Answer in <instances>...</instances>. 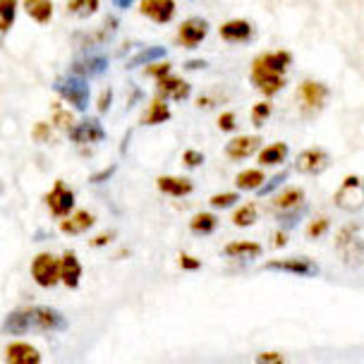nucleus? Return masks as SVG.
Wrapping results in <instances>:
<instances>
[{"label": "nucleus", "mask_w": 364, "mask_h": 364, "mask_svg": "<svg viewBox=\"0 0 364 364\" xmlns=\"http://www.w3.org/2000/svg\"><path fill=\"white\" fill-rule=\"evenodd\" d=\"M209 36V22L204 17H190L180 24L178 29V43L182 48H199L204 38Z\"/></svg>", "instance_id": "11"}, {"label": "nucleus", "mask_w": 364, "mask_h": 364, "mask_svg": "<svg viewBox=\"0 0 364 364\" xmlns=\"http://www.w3.org/2000/svg\"><path fill=\"white\" fill-rule=\"evenodd\" d=\"M68 12L80 15V17H91V15L99 12V0H70Z\"/></svg>", "instance_id": "33"}, {"label": "nucleus", "mask_w": 364, "mask_h": 364, "mask_svg": "<svg viewBox=\"0 0 364 364\" xmlns=\"http://www.w3.org/2000/svg\"><path fill=\"white\" fill-rule=\"evenodd\" d=\"M110 103H113V89L108 87V89H103V91H101L99 103H96V110H99V113H108Z\"/></svg>", "instance_id": "44"}, {"label": "nucleus", "mask_w": 364, "mask_h": 364, "mask_svg": "<svg viewBox=\"0 0 364 364\" xmlns=\"http://www.w3.org/2000/svg\"><path fill=\"white\" fill-rule=\"evenodd\" d=\"M115 235H113V232H106V235H101V237H94V240H91V247H103V245H106V242H110V240H113Z\"/></svg>", "instance_id": "47"}, {"label": "nucleus", "mask_w": 364, "mask_h": 364, "mask_svg": "<svg viewBox=\"0 0 364 364\" xmlns=\"http://www.w3.org/2000/svg\"><path fill=\"white\" fill-rule=\"evenodd\" d=\"M118 171V166H108L106 171H101L99 175H91L89 182H103V180H108V178H113V173Z\"/></svg>", "instance_id": "46"}, {"label": "nucleus", "mask_w": 364, "mask_h": 364, "mask_svg": "<svg viewBox=\"0 0 364 364\" xmlns=\"http://www.w3.org/2000/svg\"><path fill=\"white\" fill-rule=\"evenodd\" d=\"M257 362H262V364H285V355H281V353H262L257 357Z\"/></svg>", "instance_id": "45"}, {"label": "nucleus", "mask_w": 364, "mask_h": 364, "mask_svg": "<svg viewBox=\"0 0 364 364\" xmlns=\"http://www.w3.org/2000/svg\"><path fill=\"white\" fill-rule=\"evenodd\" d=\"M31 278L41 285V288H55L60 283V259L48 255V252H41L31 259Z\"/></svg>", "instance_id": "7"}, {"label": "nucleus", "mask_w": 364, "mask_h": 364, "mask_svg": "<svg viewBox=\"0 0 364 364\" xmlns=\"http://www.w3.org/2000/svg\"><path fill=\"white\" fill-rule=\"evenodd\" d=\"M292 65V53L290 50H271V53H262L255 58L250 70V82L262 91L266 99L276 96L278 91L285 89V73Z\"/></svg>", "instance_id": "2"}, {"label": "nucleus", "mask_w": 364, "mask_h": 364, "mask_svg": "<svg viewBox=\"0 0 364 364\" xmlns=\"http://www.w3.org/2000/svg\"><path fill=\"white\" fill-rule=\"evenodd\" d=\"M257 220H259V206L255 204V201L237 206V209L232 211V223H235L237 228H250V225H255Z\"/></svg>", "instance_id": "30"}, {"label": "nucleus", "mask_w": 364, "mask_h": 364, "mask_svg": "<svg viewBox=\"0 0 364 364\" xmlns=\"http://www.w3.org/2000/svg\"><path fill=\"white\" fill-rule=\"evenodd\" d=\"M113 5H115V8H120V10H129L134 5V0H113Z\"/></svg>", "instance_id": "50"}, {"label": "nucleus", "mask_w": 364, "mask_h": 364, "mask_svg": "<svg viewBox=\"0 0 364 364\" xmlns=\"http://www.w3.org/2000/svg\"><path fill=\"white\" fill-rule=\"evenodd\" d=\"M218 129H220V132H228V134L237 129V118H235V113H232V110H225V113L218 115Z\"/></svg>", "instance_id": "40"}, {"label": "nucleus", "mask_w": 364, "mask_h": 364, "mask_svg": "<svg viewBox=\"0 0 364 364\" xmlns=\"http://www.w3.org/2000/svg\"><path fill=\"white\" fill-rule=\"evenodd\" d=\"M336 250L341 259L350 266H357L364 257V245L360 242V223L343 225L336 237Z\"/></svg>", "instance_id": "5"}, {"label": "nucleus", "mask_w": 364, "mask_h": 364, "mask_svg": "<svg viewBox=\"0 0 364 364\" xmlns=\"http://www.w3.org/2000/svg\"><path fill=\"white\" fill-rule=\"evenodd\" d=\"M302 204H304V190L297 185L283 187V190H278V194L273 197V209L276 211L295 209V206H302Z\"/></svg>", "instance_id": "24"}, {"label": "nucleus", "mask_w": 364, "mask_h": 364, "mask_svg": "<svg viewBox=\"0 0 364 364\" xmlns=\"http://www.w3.org/2000/svg\"><path fill=\"white\" fill-rule=\"evenodd\" d=\"M218 34L228 43H247L255 36V27L247 19H228L218 27Z\"/></svg>", "instance_id": "16"}, {"label": "nucleus", "mask_w": 364, "mask_h": 364, "mask_svg": "<svg viewBox=\"0 0 364 364\" xmlns=\"http://www.w3.org/2000/svg\"><path fill=\"white\" fill-rule=\"evenodd\" d=\"M331 228V218H326V216H318V218H314L311 223L307 225V237L309 240H318V237H323L326 235V230Z\"/></svg>", "instance_id": "37"}, {"label": "nucleus", "mask_w": 364, "mask_h": 364, "mask_svg": "<svg viewBox=\"0 0 364 364\" xmlns=\"http://www.w3.org/2000/svg\"><path fill=\"white\" fill-rule=\"evenodd\" d=\"M156 187H159V192H164L166 197H190L194 192V182L190 178H180V175H161L159 180H156Z\"/></svg>", "instance_id": "17"}, {"label": "nucleus", "mask_w": 364, "mask_h": 364, "mask_svg": "<svg viewBox=\"0 0 364 364\" xmlns=\"http://www.w3.org/2000/svg\"><path fill=\"white\" fill-rule=\"evenodd\" d=\"M271 113H273V106H271L269 99L255 103V106H252V125H255V127H264L266 122H269Z\"/></svg>", "instance_id": "35"}, {"label": "nucleus", "mask_w": 364, "mask_h": 364, "mask_svg": "<svg viewBox=\"0 0 364 364\" xmlns=\"http://www.w3.org/2000/svg\"><path fill=\"white\" fill-rule=\"evenodd\" d=\"M273 242H276L278 247H283L285 242H288V230H283L281 228V230L276 232V237H273Z\"/></svg>", "instance_id": "48"}, {"label": "nucleus", "mask_w": 364, "mask_h": 364, "mask_svg": "<svg viewBox=\"0 0 364 364\" xmlns=\"http://www.w3.org/2000/svg\"><path fill=\"white\" fill-rule=\"evenodd\" d=\"M220 255L230 259H257L264 255V247L255 240H235V242H228Z\"/></svg>", "instance_id": "21"}, {"label": "nucleus", "mask_w": 364, "mask_h": 364, "mask_svg": "<svg viewBox=\"0 0 364 364\" xmlns=\"http://www.w3.org/2000/svg\"><path fill=\"white\" fill-rule=\"evenodd\" d=\"M68 134H70V139H73L75 144H96V141L106 139V129H103L101 120H96V118L75 122V127L70 129Z\"/></svg>", "instance_id": "14"}, {"label": "nucleus", "mask_w": 364, "mask_h": 364, "mask_svg": "<svg viewBox=\"0 0 364 364\" xmlns=\"http://www.w3.org/2000/svg\"><path fill=\"white\" fill-rule=\"evenodd\" d=\"M171 106H168V99H164V96H156V99L149 103L144 118H141V122L144 125H164V122L171 120Z\"/></svg>", "instance_id": "25"}, {"label": "nucleus", "mask_w": 364, "mask_h": 364, "mask_svg": "<svg viewBox=\"0 0 364 364\" xmlns=\"http://www.w3.org/2000/svg\"><path fill=\"white\" fill-rule=\"evenodd\" d=\"M182 164L187 168H201L204 166V154L197 151V149H187V151L182 154Z\"/></svg>", "instance_id": "41"}, {"label": "nucleus", "mask_w": 364, "mask_h": 364, "mask_svg": "<svg viewBox=\"0 0 364 364\" xmlns=\"http://www.w3.org/2000/svg\"><path fill=\"white\" fill-rule=\"evenodd\" d=\"M144 73H146V77H151V80H161V77L173 73V63L171 60H156L151 65H146Z\"/></svg>", "instance_id": "39"}, {"label": "nucleus", "mask_w": 364, "mask_h": 364, "mask_svg": "<svg viewBox=\"0 0 364 364\" xmlns=\"http://www.w3.org/2000/svg\"><path fill=\"white\" fill-rule=\"evenodd\" d=\"M331 166V156L326 149L321 146H309L304 151L297 154L295 159V171L302 175H318Z\"/></svg>", "instance_id": "10"}, {"label": "nucleus", "mask_w": 364, "mask_h": 364, "mask_svg": "<svg viewBox=\"0 0 364 364\" xmlns=\"http://www.w3.org/2000/svg\"><path fill=\"white\" fill-rule=\"evenodd\" d=\"M46 206H48L50 216L53 218H65L75 211V192L65 185L63 180H58L50 192L46 194Z\"/></svg>", "instance_id": "9"}, {"label": "nucleus", "mask_w": 364, "mask_h": 364, "mask_svg": "<svg viewBox=\"0 0 364 364\" xmlns=\"http://www.w3.org/2000/svg\"><path fill=\"white\" fill-rule=\"evenodd\" d=\"M50 134H53V125H50V122H36L34 129H31L34 141H48Z\"/></svg>", "instance_id": "42"}, {"label": "nucleus", "mask_w": 364, "mask_h": 364, "mask_svg": "<svg viewBox=\"0 0 364 364\" xmlns=\"http://www.w3.org/2000/svg\"><path fill=\"white\" fill-rule=\"evenodd\" d=\"M178 264H180V269H182V271H199V269H201V262H199V259H197V257H192V255H187V252H180Z\"/></svg>", "instance_id": "43"}, {"label": "nucleus", "mask_w": 364, "mask_h": 364, "mask_svg": "<svg viewBox=\"0 0 364 364\" xmlns=\"http://www.w3.org/2000/svg\"><path fill=\"white\" fill-rule=\"evenodd\" d=\"M259 149H262V136L259 134H240L232 136L225 144V156L230 161H245L250 156H257Z\"/></svg>", "instance_id": "13"}, {"label": "nucleus", "mask_w": 364, "mask_h": 364, "mask_svg": "<svg viewBox=\"0 0 364 364\" xmlns=\"http://www.w3.org/2000/svg\"><path fill=\"white\" fill-rule=\"evenodd\" d=\"M206 63L204 60H187L185 63V70H204Z\"/></svg>", "instance_id": "49"}, {"label": "nucleus", "mask_w": 364, "mask_h": 364, "mask_svg": "<svg viewBox=\"0 0 364 364\" xmlns=\"http://www.w3.org/2000/svg\"><path fill=\"white\" fill-rule=\"evenodd\" d=\"M53 91L60 96L65 103H70L75 110H80V113H84V110L89 108V103H91L89 77H84V75L70 73V75L60 77V80H55Z\"/></svg>", "instance_id": "3"}, {"label": "nucleus", "mask_w": 364, "mask_h": 364, "mask_svg": "<svg viewBox=\"0 0 364 364\" xmlns=\"http://www.w3.org/2000/svg\"><path fill=\"white\" fill-rule=\"evenodd\" d=\"M328 87L316 80H302L297 87V106H300L302 115H316L321 113L323 106L328 103Z\"/></svg>", "instance_id": "4"}, {"label": "nucleus", "mask_w": 364, "mask_h": 364, "mask_svg": "<svg viewBox=\"0 0 364 364\" xmlns=\"http://www.w3.org/2000/svg\"><path fill=\"white\" fill-rule=\"evenodd\" d=\"M333 204L343 211H360L364 206V182L357 175H348L333 194Z\"/></svg>", "instance_id": "6"}, {"label": "nucleus", "mask_w": 364, "mask_h": 364, "mask_svg": "<svg viewBox=\"0 0 364 364\" xmlns=\"http://www.w3.org/2000/svg\"><path fill=\"white\" fill-rule=\"evenodd\" d=\"M178 10L175 0H139V12L156 24H168Z\"/></svg>", "instance_id": "15"}, {"label": "nucleus", "mask_w": 364, "mask_h": 364, "mask_svg": "<svg viewBox=\"0 0 364 364\" xmlns=\"http://www.w3.org/2000/svg\"><path fill=\"white\" fill-rule=\"evenodd\" d=\"M156 94L168 101H187L192 96V84L171 73L161 77V80H156Z\"/></svg>", "instance_id": "12"}, {"label": "nucleus", "mask_w": 364, "mask_h": 364, "mask_svg": "<svg viewBox=\"0 0 364 364\" xmlns=\"http://www.w3.org/2000/svg\"><path fill=\"white\" fill-rule=\"evenodd\" d=\"M288 180V173H278V175H273V178H269L264 182L262 187H259V197H269V194H273V192H278L283 187V182Z\"/></svg>", "instance_id": "38"}, {"label": "nucleus", "mask_w": 364, "mask_h": 364, "mask_svg": "<svg viewBox=\"0 0 364 364\" xmlns=\"http://www.w3.org/2000/svg\"><path fill=\"white\" fill-rule=\"evenodd\" d=\"M211 209H218V211H225V209H232V206L240 204V192H220V194H213L209 199Z\"/></svg>", "instance_id": "34"}, {"label": "nucleus", "mask_w": 364, "mask_h": 364, "mask_svg": "<svg viewBox=\"0 0 364 364\" xmlns=\"http://www.w3.org/2000/svg\"><path fill=\"white\" fill-rule=\"evenodd\" d=\"M190 230L194 235H213L218 230V216L213 211H201L190 220Z\"/></svg>", "instance_id": "29"}, {"label": "nucleus", "mask_w": 364, "mask_h": 364, "mask_svg": "<svg viewBox=\"0 0 364 364\" xmlns=\"http://www.w3.org/2000/svg\"><path fill=\"white\" fill-rule=\"evenodd\" d=\"M3 333L8 336H22L29 331L36 333H55V331H68V318L60 311L50 307H22L12 309L8 316L3 318Z\"/></svg>", "instance_id": "1"}, {"label": "nucleus", "mask_w": 364, "mask_h": 364, "mask_svg": "<svg viewBox=\"0 0 364 364\" xmlns=\"http://www.w3.org/2000/svg\"><path fill=\"white\" fill-rule=\"evenodd\" d=\"M96 225V216L87 209H77L73 211L70 216L63 218L60 223V230L65 232V235H82V232L91 230V228Z\"/></svg>", "instance_id": "18"}, {"label": "nucleus", "mask_w": 364, "mask_h": 364, "mask_svg": "<svg viewBox=\"0 0 364 364\" xmlns=\"http://www.w3.org/2000/svg\"><path fill=\"white\" fill-rule=\"evenodd\" d=\"M5 362L8 364H38L41 362V353L29 346V343H10L8 350H5Z\"/></svg>", "instance_id": "20"}, {"label": "nucleus", "mask_w": 364, "mask_h": 364, "mask_svg": "<svg viewBox=\"0 0 364 364\" xmlns=\"http://www.w3.org/2000/svg\"><path fill=\"white\" fill-rule=\"evenodd\" d=\"M264 182H266V173L262 168H245V171L237 173L235 187L240 192H255L264 185Z\"/></svg>", "instance_id": "27"}, {"label": "nucleus", "mask_w": 364, "mask_h": 364, "mask_svg": "<svg viewBox=\"0 0 364 364\" xmlns=\"http://www.w3.org/2000/svg\"><path fill=\"white\" fill-rule=\"evenodd\" d=\"M108 55H87V58H82V60H77L73 65V73L77 75H84V77H101V75H106L108 73Z\"/></svg>", "instance_id": "23"}, {"label": "nucleus", "mask_w": 364, "mask_h": 364, "mask_svg": "<svg viewBox=\"0 0 364 364\" xmlns=\"http://www.w3.org/2000/svg\"><path fill=\"white\" fill-rule=\"evenodd\" d=\"M264 271H278V273H290V276L311 278V276H318V264L314 259H307V257L271 259V262L264 264Z\"/></svg>", "instance_id": "8"}, {"label": "nucleus", "mask_w": 364, "mask_h": 364, "mask_svg": "<svg viewBox=\"0 0 364 364\" xmlns=\"http://www.w3.org/2000/svg\"><path fill=\"white\" fill-rule=\"evenodd\" d=\"M82 262L77 259V255H73V252H68V255L60 257V283L65 285V288L75 290L77 285L82 283Z\"/></svg>", "instance_id": "19"}, {"label": "nucleus", "mask_w": 364, "mask_h": 364, "mask_svg": "<svg viewBox=\"0 0 364 364\" xmlns=\"http://www.w3.org/2000/svg\"><path fill=\"white\" fill-rule=\"evenodd\" d=\"M17 17V0H0V34H8Z\"/></svg>", "instance_id": "32"}, {"label": "nucleus", "mask_w": 364, "mask_h": 364, "mask_svg": "<svg viewBox=\"0 0 364 364\" xmlns=\"http://www.w3.org/2000/svg\"><path fill=\"white\" fill-rule=\"evenodd\" d=\"M168 55L166 46H149V48L139 50L136 55H132V60L125 63L127 70H134V68H141V65H151L156 60H164V58Z\"/></svg>", "instance_id": "28"}, {"label": "nucleus", "mask_w": 364, "mask_h": 364, "mask_svg": "<svg viewBox=\"0 0 364 364\" xmlns=\"http://www.w3.org/2000/svg\"><path fill=\"white\" fill-rule=\"evenodd\" d=\"M304 213H307V204H302V206H295V209H285V211H278L276 213V220H278V225L283 228V230H292V228H297L300 225V220L304 218Z\"/></svg>", "instance_id": "31"}, {"label": "nucleus", "mask_w": 364, "mask_h": 364, "mask_svg": "<svg viewBox=\"0 0 364 364\" xmlns=\"http://www.w3.org/2000/svg\"><path fill=\"white\" fill-rule=\"evenodd\" d=\"M22 8L36 24H48L53 17V0H22Z\"/></svg>", "instance_id": "26"}, {"label": "nucleus", "mask_w": 364, "mask_h": 364, "mask_svg": "<svg viewBox=\"0 0 364 364\" xmlns=\"http://www.w3.org/2000/svg\"><path fill=\"white\" fill-rule=\"evenodd\" d=\"M290 154V146L285 141H273L269 146H262L257 151V161L262 168H273V166H281Z\"/></svg>", "instance_id": "22"}, {"label": "nucleus", "mask_w": 364, "mask_h": 364, "mask_svg": "<svg viewBox=\"0 0 364 364\" xmlns=\"http://www.w3.org/2000/svg\"><path fill=\"white\" fill-rule=\"evenodd\" d=\"M50 125L63 129V132H70L75 127V115L70 110H63V108H55L53 110V118H50Z\"/></svg>", "instance_id": "36"}]
</instances>
